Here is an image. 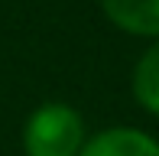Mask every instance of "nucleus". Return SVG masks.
Here are the masks:
<instances>
[{"label":"nucleus","instance_id":"obj_4","mask_svg":"<svg viewBox=\"0 0 159 156\" xmlns=\"http://www.w3.org/2000/svg\"><path fill=\"white\" fill-rule=\"evenodd\" d=\"M130 88H133L136 104H140L143 111H149V114L159 117V39L136 59Z\"/></svg>","mask_w":159,"mask_h":156},{"label":"nucleus","instance_id":"obj_2","mask_svg":"<svg viewBox=\"0 0 159 156\" xmlns=\"http://www.w3.org/2000/svg\"><path fill=\"white\" fill-rule=\"evenodd\" d=\"M78 156H159V140L136 127H111L84 140Z\"/></svg>","mask_w":159,"mask_h":156},{"label":"nucleus","instance_id":"obj_3","mask_svg":"<svg viewBox=\"0 0 159 156\" xmlns=\"http://www.w3.org/2000/svg\"><path fill=\"white\" fill-rule=\"evenodd\" d=\"M101 10L130 36L159 39V0H101Z\"/></svg>","mask_w":159,"mask_h":156},{"label":"nucleus","instance_id":"obj_1","mask_svg":"<svg viewBox=\"0 0 159 156\" xmlns=\"http://www.w3.org/2000/svg\"><path fill=\"white\" fill-rule=\"evenodd\" d=\"M84 146V117L71 104L49 101L36 108L23 127L26 156H78Z\"/></svg>","mask_w":159,"mask_h":156}]
</instances>
